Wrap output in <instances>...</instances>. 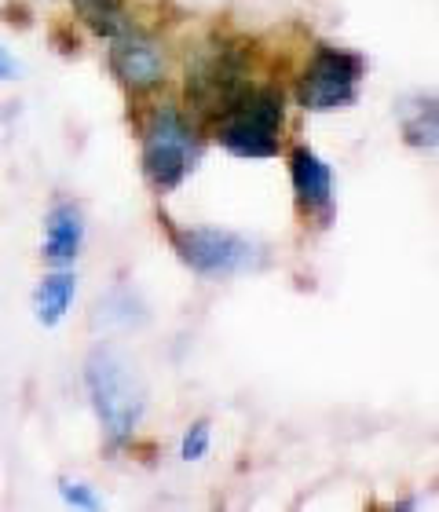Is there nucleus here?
<instances>
[{"label":"nucleus","mask_w":439,"mask_h":512,"mask_svg":"<svg viewBox=\"0 0 439 512\" xmlns=\"http://www.w3.org/2000/svg\"><path fill=\"white\" fill-rule=\"evenodd\" d=\"M202 158L198 132L176 107H158L143 128V176L158 194L176 191Z\"/></svg>","instance_id":"obj_3"},{"label":"nucleus","mask_w":439,"mask_h":512,"mask_svg":"<svg viewBox=\"0 0 439 512\" xmlns=\"http://www.w3.org/2000/svg\"><path fill=\"white\" fill-rule=\"evenodd\" d=\"M209 421H194L187 432H183V443H180V458L183 461H202L205 450H209Z\"/></svg>","instance_id":"obj_14"},{"label":"nucleus","mask_w":439,"mask_h":512,"mask_svg":"<svg viewBox=\"0 0 439 512\" xmlns=\"http://www.w3.org/2000/svg\"><path fill=\"white\" fill-rule=\"evenodd\" d=\"M290 180L297 191V202L304 209H330L333 202V172L330 165L308 147H297L290 154Z\"/></svg>","instance_id":"obj_9"},{"label":"nucleus","mask_w":439,"mask_h":512,"mask_svg":"<svg viewBox=\"0 0 439 512\" xmlns=\"http://www.w3.org/2000/svg\"><path fill=\"white\" fill-rule=\"evenodd\" d=\"M249 88L246 48L238 44H209L187 66V103L198 118H220Z\"/></svg>","instance_id":"obj_4"},{"label":"nucleus","mask_w":439,"mask_h":512,"mask_svg":"<svg viewBox=\"0 0 439 512\" xmlns=\"http://www.w3.org/2000/svg\"><path fill=\"white\" fill-rule=\"evenodd\" d=\"M403 136L410 147L418 150H436L439 136V118H436V99H414L410 107H403Z\"/></svg>","instance_id":"obj_12"},{"label":"nucleus","mask_w":439,"mask_h":512,"mask_svg":"<svg viewBox=\"0 0 439 512\" xmlns=\"http://www.w3.org/2000/svg\"><path fill=\"white\" fill-rule=\"evenodd\" d=\"M85 246V213L77 202H55L44 220V260L52 267H74Z\"/></svg>","instance_id":"obj_8"},{"label":"nucleus","mask_w":439,"mask_h":512,"mask_svg":"<svg viewBox=\"0 0 439 512\" xmlns=\"http://www.w3.org/2000/svg\"><path fill=\"white\" fill-rule=\"evenodd\" d=\"M15 70H19V66H15V59H11V55L4 52V48H0V81L15 77Z\"/></svg>","instance_id":"obj_16"},{"label":"nucleus","mask_w":439,"mask_h":512,"mask_svg":"<svg viewBox=\"0 0 439 512\" xmlns=\"http://www.w3.org/2000/svg\"><path fill=\"white\" fill-rule=\"evenodd\" d=\"M85 388L110 450L132 443L147 414V388H143L140 370L118 348H96L85 359Z\"/></svg>","instance_id":"obj_1"},{"label":"nucleus","mask_w":439,"mask_h":512,"mask_svg":"<svg viewBox=\"0 0 439 512\" xmlns=\"http://www.w3.org/2000/svg\"><path fill=\"white\" fill-rule=\"evenodd\" d=\"M59 494H63L66 502L74 505V509H99V498L88 491L85 483H74V480H59Z\"/></svg>","instance_id":"obj_15"},{"label":"nucleus","mask_w":439,"mask_h":512,"mask_svg":"<svg viewBox=\"0 0 439 512\" xmlns=\"http://www.w3.org/2000/svg\"><path fill=\"white\" fill-rule=\"evenodd\" d=\"M74 8H77V15L88 22V30L99 33V37H107V41L132 26L129 11H125L121 0H74Z\"/></svg>","instance_id":"obj_11"},{"label":"nucleus","mask_w":439,"mask_h":512,"mask_svg":"<svg viewBox=\"0 0 439 512\" xmlns=\"http://www.w3.org/2000/svg\"><path fill=\"white\" fill-rule=\"evenodd\" d=\"M286 103L279 88H246L216 118V139L238 158H275L282 147Z\"/></svg>","instance_id":"obj_2"},{"label":"nucleus","mask_w":439,"mask_h":512,"mask_svg":"<svg viewBox=\"0 0 439 512\" xmlns=\"http://www.w3.org/2000/svg\"><path fill=\"white\" fill-rule=\"evenodd\" d=\"M99 315H96V326H110L114 319H121V326L129 330L132 322H143L140 315H129V311H140L136 304H132V293L129 289H118V293H110L103 304H99Z\"/></svg>","instance_id":"obj_13"},{"label":"nucleus","mask_w":439,"mask_h":512,"mask_svg":"<svg viewBox=\"0 0 439 512\" xmlns=\"http://www.w3.org/2000/svg\"><path fill=\"white\" fill-rule=\"evenodd\" d=\"M110 70L132 92H150L165 81V55L158 41H150L147 33L129 26L125 33L110 37Z\"/></svg>","instance_id":"obj_7"},{"label":"nucleus","mask_w":439,"mask_h":512,"mask_svg":"<svg viewBox=\"0 0 439 512\" xmlns=\"http://www.w3.org/2000/svg\"><path fill=\"white\" fill-rule=\"evenodd\" d=\"M363 70L366 66L359 55L322 44L319 52L311 55L304 77H300V88H297L300 107L311 110V114H330V110L352 107L355 96H359Z\"/></svg>","instance_id":"obj_6"},{"label":"nucleus","mask_w":439,"mask_h":512,"mask_svg":"<svg viewBox=\"0 0 439 512\" xmlns=\"http://www.w3.org/2000/svg\"><path fill=\"white\" fill-rule=\"evenodd\" d=\"M172 246L180 260L202 278H235L264 267V246L220 227H187L172 231Z\"/></svg>","instance_id":"obj_5"},{"label":"nucleus","mask_w":439,"mask_h":512,"mask_svg":"<svg viewBox=\"0 0 439 512\" xmlns=\"http://www.w3.org/2000/svg\"><path fill=\"white\" fill-rule=\"evenodd\" d=\"M74 293H77V275L70 267H55L52 275L41 278V286L33 293V311H37V322L41 326H59L66 319V311L74 304Z\"/></svg>","instance_id":"obj_10"}]
</instances>
